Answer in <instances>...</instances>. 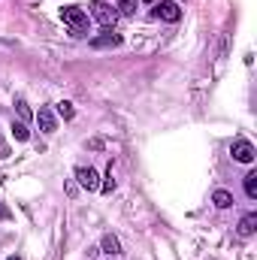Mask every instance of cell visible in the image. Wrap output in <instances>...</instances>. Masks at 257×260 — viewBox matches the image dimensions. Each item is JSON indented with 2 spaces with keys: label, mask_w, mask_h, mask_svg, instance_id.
Masks as SVG:
<instances>
[{
  "label": "cell",
  "mask_w": 257,
  "mask_h": 260,
  "mask_svg": "<svg viewBox=\"0 0 257 260\" xmlns=\"http://www.w3.org/2000/svg\"><path fill=\"white\" fill-rule=\"evenodd\" d=\"M61 18H64V24L70 27L73 37H85L88 34V15L79 6H64L61 9Z\"/></svg>",
  "instance_id": "obj_1"
},
{
  "label": "cell",
  "mask_w": 257,
  "mask_h": 260,
  "mask_svg": "<svg viewBox=\"0 0 257 260\" xmlns=\"http://www.w3.org/2000/svg\"><path fill=\"white\" fill-rule=\"evenodd\" d=\"M88 9H91V18H94V21H100L103 27H112V24H115V18H118V12H115L109 3H103V0H94Z\"/></svg>",
  "instance_id": "obj_2"
},
{
  "label": "cell",
  "mask_w": 257,
  "mask_h": 260,
  "mask_svg": "<svg viewBox=\"0 0 257 260\" xmlns=\"http://www.w3.org/2000/svg\"><path fill=\"white\" fill-rule=\"evenodd\" d=\"M230 154H233V160H239V164H251L257 151L248 139H236V142L230 145Z\"/></svg>",
  "instance_id": "obj_3"
},
{
  "label": "cell",
  "mask_w": 257,
  "mask_h": 260,
  "mask_svg": "<svg viewBox=\"0 0 257 260\" xmlns=\"http://www.w3.org/2000/svg\"><path fill=\"white\" fill-rule=\"evenodd\" d=\"M154 12H157V18H164V21H179V18H182V9H179L176 0H160Z\"/></svg>",
  "instance_id": "obj_4"
},
{
  "label": "cell",
  "mask_w": 257,
  "mask_h": 260,
  "mask_svg": "<svg viewBox=\"0 0 257 260\" xmlns=\"http://www.w3.org/2000/svg\"><path fill=\"white\" fill-rule=\"evenodd\" d=\"M76 179H79V185L88 188V191H97V188H100V182H97V170H91V167H79V170H76Z\"/></svg>",
  "instance_id": "obj_5"
},
{
  "label": "cell",
  "mask_w": 257,
  "mask_h": 260,
  "mask_svg": "<svg viewBox=\"0 0 257 260\" xmlns=\"http://www.w3.org/2000/svg\"><path fill=\"white\" fill-rule=\"evenodd\" d=\"M37 121H40V127L46 130V133H55V130H58V118H55V112H52L49 106H43V109L37 112Z\"/></svg>",
  "instance_id": "obj_6"
},
{
  "label": "cell",
  "mask_w": 257,
  "mask_h": 260,
  "mask_svg": "<svg viewBox=\"0 0 257 260\" xmlns=\"http://www.w3.org/2000/svg\"><path fill=\"white\" fill-rule=\"evenodd\" d=\"M91 46H94V49H109V46H121V37H118V34H112V30L106 27V30H103L100 37H94V40H91Z\"/></svg>",
  "instance_id": "obj_7"
},
{
  "label": "cell",
  "mask_w": 257,
  "mask_h": 260,
  "mask_svg": "<svg viewBox=\"0 0 257 260\" xmlns=\"http://www.w3.org/2000/svg\"><path fill=\"white\" fill-rule=\"evenodd\" d=\"M254 230H257V215H254V212H248V215L239 221V236H245V239H248V236H254Z\"/></svg>",
  "instance_id": "obj_8"
},
{
  "label": "cell",
  "mask_w": 257,
  "mask_h": 260,
  "mask_svg": "<svg viewBox=\"0 0 257 260\" xmlns=\"http://www.w3.org/2000/svg\"><path fill=\"white\" fill-rule=\"evenodd\" d=\"M100 245H103V251H106V254H112V257H115V254H121V245H118V239H115L112 233H106Z\"/></svg>",
  "instance_id": "obj_9"
},
{
  "label": "cell",
  "mask_w": 257,
  "mask_h": 260,
  "mask_svg": "<svg viewBox=\"0 0 257 260\" xmlns=\"http://www.w3.org/2000/svg\"><path fill=\"white\" fill-rule=\"evenodd\" d=\"M212 200H215V206H218V209H230V206H233V197L227 194V191H215Z\"/></svg>",
  "instance_id": "obj_10"
},
{
  "label": "cell",
  "mask_w": 257,
  "mask_h": 260,
  "mask_svg": "<svg viewBox=\"0 0 257 260\" xmlns=\"http://www.w3.org/2000/svg\"><path fill=\"white\" fill-rule=\"evenodd\" d=\"M245 194L251 197V200L257 197V173H254V170H251V173L245 176Z\"/></svg>",
  "instance_id": "obj_11"
},
{
  "label": "cell",
  "mask_w": 257,
  "mask_h": 260,
  "mask_svg": "<svg viewBox=\"0 0 257 260\" xmlns=\"http://www.w3.org/2000/svg\"><path fill=\"white\" fill-rule=\"evenodd\" d=\"M58 115H61L64 121H70V118L76 115V109H73V103H67V100H61V103H58Z\"/></svg>",
  "instance_id": "obj_12"
},
{
  "label": "cell",
  "mask_w": 257,
  "mask_h": 260,
  "mask_svg": "<svg viewBox=\"0 0 257 260\" xmlns=\"http://www.w3.org/2000/svg\"><path fill=\"white\" fill-rule=\"evenodd\" d=\"M118 9H121V15H133L136 12V0H118Z\"/></svg>",
  "instance_id": "obj_13"
},
{
  "label": "cell",
  "mask_w": 257,
  "mask_h": 260,
  "mask_svg": "<svg viewBox=\"0 0 257 260\" xmlns=\"http://www.w3.org/2000/svg\"><path fill=\"white\" fill-rule=\"evenodd\" d=\"M100 191H103V194H112V191H115V179H112V170H109V176H106V182L100 185Z\"/></svg>",
  "instance_id": "obj_14"
},
{
  "label": "cell",
  "mask_w": 257,
  "mask_h": 260,
  "mask_svg": "<svg viewBox=\"0 0 257 260\" xmlns=\"http://www.w3.org/2000/svg\"><path fill=\"white\" fill-rule=\"evenodd\" d=\"M12 133H15V139H21V142H24V139L30 136V133H27V127H24V124H12Z\"/></svg>",
  "instance_id": "obj_15"
},
{
  "label": "cell",
  "mask_w": 257,
  "mask_h": 260,
  "mask_svg": "<svg viewBox=\"0 0 257 260\" xmlns=\"http://www.w3.org/2000/svg\"><path fill=\"white\" fill-rule=\"evenodd\" d=\"M15 106H18V112H21V118H27V115H30V112H27V106H24V100H18Z\"/></svg>",
  "instance_id": "obj_16"
},
{
  "label": "cell",
  "mask_w": 257,
  "mask_h": 260,
  "mask_svg": "<svg viewBox=\"0 0 257 260\" xmlns=\"http://www.w3.org/2000/svg\"><path fill=\"white\" fill-rule=\"evenodd\" d=\"M6 260H21V257H15V254H12V257H6Z\"/></svg>",
  "instance_id": "obj_17"
},
{
  "label": "cell",
  "mask_w": 257,
  "mask_h": 260,
  "mask_svg": "<svg viewBox=\"0 0 257 260\" xmlns=\"http://www.w3.org/2000/svg\"><path fill=\"white\" fill-rule=\"evenodd\" d=\"M145 3H154V0H145Z\"/></svg>",
  "instance_id": "obj_18"
}]
</instances>
